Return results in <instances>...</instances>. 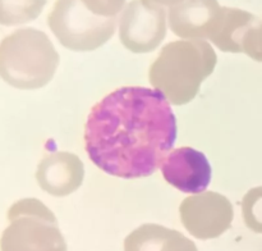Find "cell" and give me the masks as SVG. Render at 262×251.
Listing matches in <instances>:
<instances>
[{
    "label": "cell",
    "mask_w": 262,
    "mask_h": 251,
    "mask_svg": "<svg viewBox=\"0 0 262 251\" xmlns=\"http://www.w3.org/2000/svg\"><path fill=\"white\" fill-rule=\"evenodd\" d=\"M179 214L184 228L199 240H212L230 228L234 218L232 202L224 195L204 191L182 201Z\"/></svg>",
    "instance_id": "obj_7"
},
{
    "label": "cell",
    "mask_w": 262,
    "mask_h": 251,
    "mask_svg": "<svg viewBox=\"0 0 262 251\" xmlns=\"http://www.w3.org/2000/svg\"><path fill=\"white\" fill-rule=\"evenodd\" d=\"M220 10L217 0H183L169 8V27L186 40H205L214 31Z\"/></svg>",
    "instance_id": "obj_9"
},
{
    "label": "cell",
    "mask_w": 262,
    "mask_h": 251,
    "mask_svg": "<svg viewBox=\"0 0 262 251\" xmlns=\"http://www.w3.org/2000/svg\"><path fill=\"white\" fill-rule=\"evenodd\" d=\"M243 53L255 60L262 61V20L256 23L246 35L243 41Z\"/></svg>",
    "instance_id": "obj_16"
},
{
    "label": "cell",
    "mask_w": 262,
    "mask_h": 251,
    "mask_svg": "<svg viewBox=\"0 0 262 251\" xmlns=\"http://www.w3.org/2000/svg\"><path fill=\"white\" fill-rule=\"evenodd\" d=\"M160 168L165 181L184 194H201L211 181L206 155L188 146L170 151Z\"/></svg>",
    "instance_id": "obj_8"
},
{
    "label": "cell",
    "mask_w": 262,
    "mask_h": 251,
    "mask_svg": "<svg viewBox=\"0 0 262 251\" xmlns=\"http://www.w3.org/2000/svg\"><path fill=\"white\" fill-rule=\"evenodd\" d=\"M165 8L146 0H132L119 18V38L132 53H150L166 36Z\"/></svg>",
    "instance_id": "obj_6"
},
{
    "label": "cell",
    "mask_w": 262,
    "mask_h": 251,
    "mask_svg": "<svg viewBox=\"0 0 262 251\" xmlns=\"http://www.w3.org/2000/svg\"><path fill=\"white\" fill-rule=\"evenodd\" d=\"M82 4L95 15L102 18H118L125 8L127 0H81Z\"/></svg>",
    "instance_id": "obj_15"
},
{
    "label": "cell",
    "mask_w": 262,
    "mask_h": 251,
    "mask_svg": "<svg viewBox=\"0 0 262 251\" xmlns=\"http://www.w3.org/2000/svg\"><path fill=\"white\" fill-rule=\"evenodd\" d=\"M59 54L45 32L20 28L0 43V77L22 90L43 87L53 79Z\"/></svg>",
    "instance_id": "obj_3"
},
{
    "label": "cell",
    "mask_w": 262,
    "mask_h": 251,
    "mask_svg": "<svg viewBox=\"0 0 262 251\" xmlns=\"http://www.w3.org/2000/svg\"><path fill=\"white\" fill-rule=\"evenodd\" d=\"M2 251H68L54 213L37 199H22L8 212Z\"/></svg>",
    "instance_id": "obj_4"
},
{
    "label": "cell",
    "mask_w": 262,
    "mask_h": 251,
    "mask_svg": "<svg viewBox=\"0 0 262 251\" xmlns=\"http://www.w3.org/2000/svg\"><path fill=\"white\" fill-rule=\"evenodd\" d=\"M242 217L246 225L256 233H262V186L250 190L242 200Z\"/></svg>",
    "instance_id": "obj_14"
},
{
    "label": "cell",
    "mask_w": 262,
    "mask_h": 251,
    "mask_svg": "<svg viewBox=\"0 0 262 251\" xmlns=\"http://www.w3.org/2000/svg\"><path fill=\"white\" fill-rule=\"evenodd\" d=\"M84 166L76 154L59 151L46 155L36 171V179L41 189L56 197L68 196L81 187Z\"/></svg>",
    "instance_id": "obj_10"
},
{
    "label": "cell",
    "mask_w": 262,
    "mask_h": 251,
    "mask_svg": "<svg viewBox=\"0 0 262 251\" xmlns=\"http://www.w3.org/2000/svg\"><path fill=\"white\" fill-rule=\"evenodd\" d=\"M257 23L250 12L238 8L222 7L209 40L225 53H243V41L248 31Z\"/></svg>",
    "instance_id": "obj_12"
},
{
    "label": "cell",
    "mask_w": 262,
    "mask_h": 251,
    "mask_svg": "<svg viewBox=\"0 0 262 251\" xmlns=\"http://www.w3.org/2000/svg\"><path fill=\"white\" fill-rule=\"evenodd\" d=\"M45 5L46 0H0V25L10 27L35 20Z\"/></svg>",
    "instance_id": "obj_13"
},
{
    "label": "cell",
    "mask_w": 262,
    "mask_h": 251,
    "mask_svg": "<svg viewBox=\"0 0 262 251\" xmlns=\"http://www.w3.org/2000/svg\"><path fill=\"white\" fill-rule=\"evenodd\" d=\"M48 25L59 43L73 51L101 48L117 31L118 18H102L90 12L81 0H56Z\"/></svg>",
    "instance_id": "obj_5"
},
{
    "label": "cell",
    "mask_w": 262,
    "mask_h": 251,
    "mask_svg": "<svg viewBox=\"0 0 262 251\" xmlns=\"http://www.w3.org/2000/svg\"><path fill=\"white\" fill-rule=\"evenodd\" d=\"M146 2L148 3H152V4H156V5H160V7H173V5H177L179 4V3H182L183 0H146Z\"/></svg>",
    "instance_id": "obj_17"
},
{
    "label": "cell",
    "mask_w": 262,
    "mask_h": 251,
    "mask_svg": "<svg viewBox=\"0 0 262 251\" xmlns=\"http://www.w3.org/2000/svg\"><path fill=\"white\" fill-rule=\"evenodd\" d=\"M124 251H199L196 243L179 231L146 223L125 237Z\"/></svg>",
    "instance_id": "obj_11"
},
{
    "label": "cell",
    "mask_w": 262,
    "mask_h": 251,
    "mask_svg": "<svg viewBox=\"0 0 262 251\" xmlns=\"http://www.w3.org/2000/svg\"><path fill=\"white\" fill-rule=\"evenodd\" d=\"M217 56L205 40L166 44L150 67L148 79L169 102L184 105L196 97L202 82L214 72Z\"/></svg>",
    "instance_id": "obj_2"
},
{
    "label": "cell",
    "mask_w": 262,
    "mask_h": 251,
    "mask_svg": "<svg viewBox=\"0 0 262 251\" xmlns=\"http://www.w3.org/2000/svg\"><path fill=\"white\" fill-rule=\"evenodd\" d=\"M177 140V119L159 90L127 86L114 90L90 112L84 148L90 160L124 179L155 173Z\"/></svg>",
    "instance_id": "obj_1"
}]
</instances>
